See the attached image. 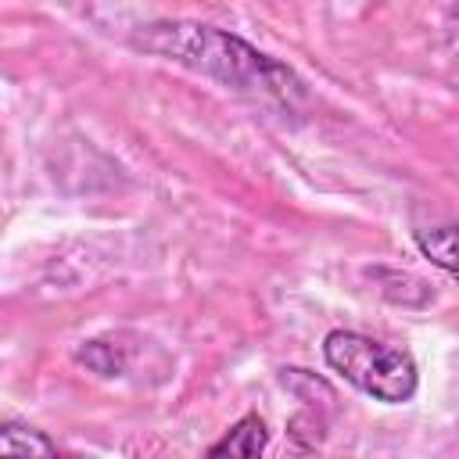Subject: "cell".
I'll return each mask as SVG.
<instances>
[{
  "mask_svg": "<svg viewBox=\"0 0 459 459\" xmlns=\"http://www.w3.org/2000/svg\"><path fill=\"white\" fill-rule=\"evenodd\" d=\"M133 47L176 61L190 72H201L237 93H251L280 104H294L305 97L301 79L287 65L273 61L269 54L255 50L247 39L226 29H212L197 22H151L133 32Z\"/></svg>",
  "mask_w": 459,
  "mask_h": 459,
  "instance_id": "1",
  "label": "cell"
},
{
  "mask_svg": "<svg viewBox=\"0 0 459 459\" xmlns=\"http://www.w3.org/2000/svg\"><path fill=\"white\" fill-rule=\"evenodd\" d=\"M75 359H79L86 369L100 373V377H115V373L126 369V355H122V348H115L111 341H86V344L75 351Z\"/></svg>",
  "mask_w": 459,
  "mask_h": 459,
  "instance_id": "6",
  "label": "cell"
},
{
  "mask_svg": "<svg viewBox=\"0 0 459 459\" xmlns=\"http://www.w3.org/2000/svg\"><path fill=\"white\" fill-rule=\"evenodd\" d=\"M412 240H416V247H420L437 269H445L448 276L455 273V226H452V222L434 226V230H416Z\"/></svg>",
  "mask_w": 459,
  "mask_h": 459,
  "instance_id": "5",
  "label": "cell"
},
{
  "mask_svg": "<svg viewBox=\"0 0 459 459\" xmlns=\"http://www.w3.org/2000/svg\"><path fill=\"white\" fill-rule=\"evenodd\" d=\"M323 359L344 384H351L355 391H362L384 405L409 402L416 394V384H420V373H416V362L409 351L391 348V344L366 337V333H355V330L326 333Z\"/></svg>",
  "mask_w": 459,
  "mask_h": 459,
  "instance_id": "2",
  "label": "cell"
},
{
  "mask_svg": "<svg viewBox=\"0 0 459 459\" xmlns=\"http://www.w3.org/2000/svg\"><path fill=\"white\" fill-rule=\"evenodd\" d=\"M265 445H269L265 420L251 412V416L237 420V423L226 430V437H222V441H215V445L208 448V455H240V459H251V455L265 452Z\"/></svg>",
  "mask_w": 459,
  "mask_h": 459,
  "instance_id": "3",
  "label": "cell"
},
{
  "mask_svg": "<svg viewBox=\"0 0 459 459\" xmlns=\"http://www.w3.org/2000/svg\"><path fill=\"white\" fill-rule=\"evenodd\" d=\"M0 455H57V445L29 423L4 420L0 423Z\"/></svg>",
  "mask_w": 459,
  "mask_h": 459,
  "instance_id": "4",
  "label": "cell"
}]
</instances>
